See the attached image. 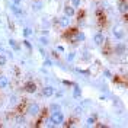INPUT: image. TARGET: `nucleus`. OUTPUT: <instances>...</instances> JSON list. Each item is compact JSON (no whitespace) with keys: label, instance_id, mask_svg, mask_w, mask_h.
Listing matches in <instances>:
<instances>
[{"label":"nucleus","instance_id":"obj_5","mask_svg":"<svg viewBox=\"0 0 128 128\" xmlns=\"http://www.w3.org/2000/svg\"><path fill=\"white\" fill-rule=\"evenodd\" d=\"M36 83L35 82H26L25 83V90L28 92V93H35L36 92Z\"/></svg>","mask_w":128,"mask_h":128},{"label":"nucleus","instance_id":"obj_17","mask_svg":"<svg viewBox=\"0 0 128 128\" xmlns=\"http://www.w3.org/2000/svg\"><path fill=\"white\" fill-rule=\"evenodd\" d=\"M16 124H18V125H24V124H26L25 116H18V118H16Z\"/></svg>","mask_w":128,"mask_h":128},{"label":"nucleus","instance_id":"obj_29","mask_svg":"<svg viewBox=\"0 0 128 128\" xmlns=\"http://www.w3.org/2000/svg\"><path fill=\"white\" fill-rule=\"evenodd\" d=\"M24 42H25V45H26V48H29V50H32V45L29 44V41H26V40H25Z\"/></svg>","mask_w":128,"mask_h":128},{"label":"nucleus","instance_id":"obj_31","mask_svg":"<svg viewBox=\"0 0 128 128\" xmlns=\"http://www.w3.org/2000/svg\"><path fill=\"white\" fill-rule=\"evenodd\" d=\"M57 50H58L60 52H64V47H61V45H58V47H57Z\"/></svg>","mask_w":128,"mask_h":128},{"label":"nucleus","instance_id":"obj_3","mask_svg":"<svg viewBox=\"0 0 128 128\" xmlns=\"http://www.w3.org/2000/svg\"><path fill=\"white\" fill-rule=\"evenodd\" d=\"M54 92H56L54 86H44L42 88V96L44 98H51V96L54 95Z\"/></svg>","mask_w":128,"mask_h":128},{"label":"nucleus","instance_id":"obj_9","mask_svg":"<svg viewBox=\"0 0 128 128\" xmlns=\"http://www.w3.org/2000/svg\"><path fill=\"white\" fill-rule=\"evenodd\" d=\"M118 10H120L121 13L127 15V2L125 0H120L118 2Z\"/></svg>","mask_w":128,"mask_h":128},{"label":"nucleus","instance_id":"obj_6","mask_svg":"<svg viewBox=\"0 0 128 128\" xmlns=\"http://www.w3.org/2000/svg\"><path fill=\"white\" fill-rule=\"evenodd\" d=\"M93 41H95L96 45H104L105 42V36L102 32H96L95 35H93Z\"/></svg>","mask_w":128,"mask_h":128},{"label":"nucleus","instance_id":"obj_24","mask_svg":"<svg viewBox=\"0 0 128 128\" xmlns=\"http://www.w3.org/2000/svg\"><path fill=\"white\" fill-rule=\"evenodd\" d=\"M76 58V52H68V56H67V61H73Z\"/></svg>","mask_w":128,"mask_h":128},{"label":"nucleus","instance_id":"obj_27","mask_svg":"<svg viewBox=\"0 0 128 128\" xmlns=\"http://www.w3.org/2000/svg\"><path fill=\"white\" fill-rule=\"evenodd\" d=\"M54 95H56V98H61L64 95V90H57V92H54Z\"/></svg>","mask_w":128,"mask_h":128},{"label":"nucleus","instance_id":"obj_26","mask_svg":"<svg viewBox=\"0 0 128 128\" xmlns=\"http://www.w3.org/2000/svg\"><path fill=\"white\" fill-rule=\"evenodd\" d=\"M44 66H45V67H51V66H52V61H51L50 58H45V61H44Z\"/></svg>","mask_w":128,"mask_h":128},{"label":"nucleus","instance_id":"obj_18","mask_svg":"<svg viewBox=\"0 0 128 128\" xmlns=\"http://www.w3.org/2000/svg\"><path fill=\"white\" fill-rule=\"evenodd\" d=\"M29 35H32V29H31V28H28V26L24 28V36H25V38H28Z\"/></svg>","mask_w":128,"mask_h":128},{"label":"nucleus","instance_id":"obj_11","mask_svg":"<svg viewBox=\"0 0 128 128\" xmlns=\"http://www.w3.org/2000/svg\"><path fill=\"white\" fill-rule=\"evenodd\" d=\"M114 35H115V38H118V40H122V38H124V32L121 31L120 28H114Z\"/></svg>","mask_w":128,"mask_h":128},{"label":"nucleus","instance_id":"obj_30","mask_svg":"<svg viewBox=\"0 0 128 128\" xmlns=\"http://www.w3.org/2000/svg\"><path fill=\"white\" fill-rule=\"evenodd\" d=\"M20 2H22V0H12V3H13V4H18V6L20 4Z\"/></svg>","mask_w":128,"mask_h":128},{"label":"nucleus","instance_id":"obj_10","mask_svg":"<svg viewBox=\"0 0 128 128\" xmlns=\"http://www.w3.org/2000/svg\"><path fill=\"white\" fill-rule=\"evenodd\" d=\"M9 86V80L6 76H0V89H6Z\"/></svg>","mask_w":128,"mask_h":128},{"label":"nucleus","instance_id":"obj_21","mask_svg":"<svg viewBox=\"0 0 128 128\" xmlns=\"http://www.w3.org/2000/svg\"><path fill=\"white\" fill-rule=\"evenodd\" d=\"M18 102H19V98H18V96H16V95L10 96V104H12V105H16V104H18Z\"/></svg>","mask_w":128,"mask_h":128},{"label":"nucleus","instance_id":"obj_1","mask_svg":"<svg viewBox=\"0 0 128 128\" xmlns=\"http://www.w3.org/2000/svg\"><path fill=\"white\" fill-rule=\"evenodd\" d=\"M51 121L54 122V125H61V124H64V114L61 111H54L52 114H51Z\"/></svg>","mask_w":128,"mask_h":128},{"label":"nucleus","instance_id":"obj_19","mask_svg":"<svg viewBox=\"0 0 128 128\" xmlns=\"http://www.w3.org/2000/svg\"><path fill=\"white\" fill-rule=\"evenodd\" d=\"M50 111L54 112V111H61V108H60V105L58 104H52L51 106H50Z\"/></svg>","mask_w":128,"mask_h":128},{"label":"nucleus","instance_id":"obj_4","mask_svg":"<svg viewBox=\"0 0 128 128\" xmlns=\"http://www.w3.org/2000/svg\"><path fill=\"white\" fill-rule=\"evenodd\" d=\"M57 24L60 25V28H67L68 25H70V18L68 16H61V18H58V20H57Z\"/></svg>","mask_w":128,"mask_h":128},{"label":"nucleus","instance_id":"obj_15","mask_svg":"<svg viewBox=\"0 0 128 128\" xmlns=\"http://www.w3.org/2000/svg\"><path fill=\"white\" fill-rule=\"evenodd\" d=\"M32 9L36 12V10H41L42 9V2H35L34 4H32Z\"/></svg>","mask_w":128,"mask_h":128},{"label":"nucleus","instance_id":"obj_7","mask_svg":"<svg viewBox=\"0 0 128 128\" xmlns=\"http://www.w3.org/2000/svg\"><path fill=\"white\" fill-rule=\"evenodd\" d=\"M64 15L68 16V18H73V16L76 15V9L73 8L72 4H67V6L64 8Z\"/></svg>","mask_w":128,"mask_h":128},{"label":"nucleus","instance_id":"obj_16","mask_svg":"<svg viewBox=\"0 0 128 128\" xmlns=\"http://www.w3.org/2000/svg\"><path fill=\"white\" fill-rule=\"evenodd\" d=\"M6 63H8V57L3 56V54H0V67L6 66Z\"/></svg>","mask_w":128,"mask_h":128},{"label":"nucleus","instance_id":"obj_20","mask_svg":"<svg viewBox=\"0 0 128 128\" xmlns=\"http://www.w3.org/2000/svg\"><path fill=\"white\" fill-rule=\"evenodd\" d=\"M95 122H96V116H90L88 120V124H86V125H88V127H92V125H95Z\"/></svg>","mask_w":128,"mask_h":128},{"label":"nucleus","instance_id":"obj_12","mask_svg":"<svg viewBox=\"0 0 128 128\" xmlns=\"http://www.w3.org/2000/svg\"><path fill=\"white\" fill-rule=\"evenodd\" d=\"M10 9H12V12H13L15 15H18V16L22 15V10L19 9V6H18V4H12V6H10Z\"/></svg>","mask_w":128,"mask_h":128},{"label":"nucleus","instance_id":"obj_23","mask_svg":"<svg viewBox=\"0 0 128 128\" xmlns=\"http://www.w3.org/2000/svg\"><path fill=\"white\" fill-rule=\"evenodd\" d=\"M125 51V45L124 44H118V47H116V52H124Z\"/></svg>","mask_w":128,"mask_h":128},{"label":"nucleus","instance_id":"obj_14","mask_svg":"<svg viewBox=\"0 0 128 128\" xmlns=\"http://www.w3.org/2000/svg\"><path fill=\"white\" fill-rule=\"evenodd\" d=\"M80 95H82V92H80V88H79V86H76V84H74V92H73V96H74L76 99H79V98H80Z\"/></svg>","mask_w":128,"mask_h":128},{"label":"nucleus","instance_id":"obj_13","mask_svg":"<svg viewBox=\"0 0 128 128\" xmlns=\"http://www.w3.org/2000/svg\"><path fill=\"white\" fill-rule=\"evenodd\" d=\"M9 45H10V47L13 48L15 51H19V50H20V47H19V44H18V42H16L15 40H9Z\"/></svg>","mask_w":128,"mask_h":128},{"label":"nucleus","instance_id":"obj_8","mask_svg":"<svg viewBox=\"0 0 128 128\" xmlns=\"http://www.w3.org/2000/svg\"><path fill=\"white\" fill-rule=\"evenodd\" d=\"M73 41H74V42H83V41H84V34L82 31H76L74 36H73Z\"/></svg>","mask_w":128,"mask_h":128},{"label":"nucleus","instance_id":"obj_22","mask_svg":"<svg viewBox=\"0 0 128 128\" xmlns=\"http://www.w3.org/2000/svg\"><path fill=\"white\" fill-rule=\"evenodd\" d=\"M80 4H82V0H72V6H73L74 9L79 8Z\"/></svg>","mask_w":128,"mask_h":128},{"label":"nucleus","instance_id":"obj_2","mask_svg":"<svg viewBox=\"0 0 128 128\" xmlns=\"http://www.w3.org/2000/svg\"><path fill=\"white\" fill-rule=\"evenodd\" d=\"M40 111H41V108H40V105L38 104H31L29 106H28V114L32 115V116L40 115Z\"/></svg>","mask_w":128,"mask_h":128},{"label":"nucleus","instance_id":"obj_25","mask_svg":"<svg viewBox=\"0 0 128 128\" xmlns=\"http://www.w3.org/2000/svg\"><path fill=\"white\" fill-rule=\"evenodd\" d=\"M40 41H41L42 45H48V36H41Z\"/></svg>","mask_w":128,"mask_h":128},{"label":"nucleus","instance_id":"obj_28","mask_svg":"<svg viewBox=\"0 0 128 128\" xmlns=\"http://www.w3.org/2000/svg\"><path fill=\"white\" fill-rule=\"evenodd\" d=\"M104 74H105V77H108V79H111V77H112V73L109 72V70H105Z\"/></svg>","mask_w":128,"mask_h":128}]
</instances>
